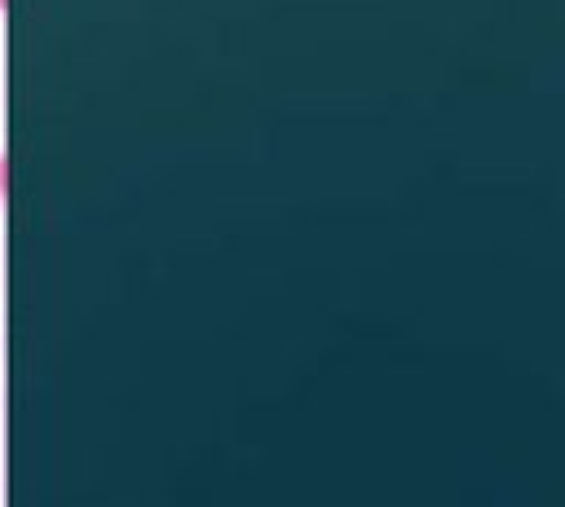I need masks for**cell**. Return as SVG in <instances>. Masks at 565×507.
Wrapping results in <instances>:
<instances>
[{"label": "cell", "mask_w": 565, "mask_h": 507, "mask_svg": "<svg viewBox=\"0 0 565 507\" xmlns=\"http://www.w3.org/2000/svg\"><path fill=\"white\" fill-rule=\"evenodd\" d=\"M4 198H9V154L0 150V207H4Z\"/></svg>", "instance_id": "cell-1"}, {"label": "cell", "mask_w": 565, "mask_h": 507, "mask_svg": "<svg viewBox=\"0 0 565 507\" xmlns=\"http://www.w3.org/2000/svg\"><path fill=\"white\" fill-rule=\"evenodd\" d=\"M4 9H9V0H0V13H4Z\"/></svg>", "instance_id": "cell-2"}]
</instances>
